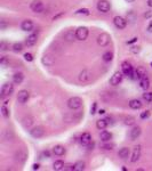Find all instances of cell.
<instances>
[{
  "label": "cell",
  "instance_id": "obj_32",
  "mask_svg": "<svg viewBox=\"0 0 152 171\" xmlns=\"http://www.w3.org/2000/svg\"><path fill=\"white\" fill-rule=\"evenodd\" d=\"M143 98L146 102H152V92H145V94H143Z\"/></svg>",
  "mask_w": 152,
  "mask_h": 171
},
{
  "label": "cell",
  "instance_id": "obj_9",
  "mask_svg": "<svg viewBox=\"0 0 152 171\" xmlns=\"http://www.w3.org/2000/svg\"><path fill=\"white\" fill-rule=\"evenodd\" d=\"M124 73L123 72H116L112 77H111L110 79V84H112V86H117V84H119L121 81H123V75Z\"/></svg>",
  "mask_w": 152,
  "mask_h": 171
},
{
  "label": "cell",
  "instance_id": "obj_43",
  "mask_svg": "<svg viewBox=\"0 0 152 171\" xmlns=\"http://www.w3.org/2000/svg\"><path fill=\"white\" fill-rule=\"evenodd\" d=\"M144 17H145V18H150V17H152V10H148L146 13L144 14Z\"/></svg>",
  "mask_w": 152,
  "mask_h": 171
},
{
  "label": "cell",
  "instance_id": "obj_44",
  "mask_svg": "<svg viewBox=\"0 0 152 171\" xmlns=\"http://www.w3.org/2000/svg\"><path fill=\"white\" fill-rule=\"evenodd\" d=\"M42 155H43L45 158H50V152H49V151H45V152L42 153Z\"/></svg>",
  "mask_w": 152,
  "mask_h": 171
},
{
  "label": "cell",
  "instance_id": "obj_41",
  "mask_svg": "<svg viewBox=\"0 0 152 171\" xmlns=\"http://www.w3.org/2000/svg\"><path fill=\"white\" fill-rule=\"evenodd\" d=\"M0 63H1L2 65L8 64V59H7V57H2V58H1V61H0Z\"/></svg>",
  "mask_w": 152,
  "mask_h": 171
},
{
  "label": "cell",
  "instance_id": "obj_3",
  "mask_svg": "<svg viewBox=\"0 0 152 171\" xmlns=\"http://www.w3.org/2000/svg\"><path fill=\"white\" fill-rule=\"evenodd\" d=\"M110 36L108 34V33H105V32H103V33H101L98 37H97V43L101 46V47H105V46H108L109 43H110Z\"/></svg>",
  "mask_w": 152,
  "mask_h": 171
},
{
  "label": "cell",
  "instance_id": "obj_8",
  "mask_svg": "<svg viewBox=\"0 0 152 171\" xmlns=\"http://www.w3.org/2000/svg\"><path fill=\"white\" fill-rule=\"evenodd\" d=\"M30 135L33 137V138H41L42 136L45 135V130L42 127H34L30 130Z\"/></svg>",
  "mask_w": 152,
  "mask_h": 171
},
{
  "label": "cell",
  "instance_id": "obj_30",
  "mask_svg": "<svg viewBox=\"0 0 152 171\" xmlns=\"http://www.w3.org/2000/svg\"><path fill=\"white\" fill-rule=\"evenodd\" d=\"M1 113H2V115H4L5 118H8V117H9V110L6 107V105H4L1 107Z\"/></svg>",
  "mask_w": 152,
  "mask_h": 171
},
{
  "label": "cell",
  "instance_id": "obj_47",
  "mask_svg": "<svg viewBox=\"0 0 152 171\" xmlns=\"http://www.w3.org/2000/svg\"><path fill=\"white\" fill-rule=\"evenodd\" d=\"M62 15H64V13H61V14H58V15H56V16H54V20H57V18L61 17Z\"/></svg>",
  "mask_w": 152,
  "mask_h": 171
},
{
  "label": "cell",
  "instance_id": "obj_7",
  "mask_svg": "<svg viewBox=\"0 0 152 171\" xmlns=\"http://www.w3.org/2000/svg\"><path fill=\"white\" fill-rule=\"evenodd\" d=\"M29 98H30V94H29L28 90H21V91H18V94H17V101L21 104L27 103L29 101Z\"/></svg>",
  "mask_w": 152,
  "mask_h": 171
},
{
  "label": "cell",
  "instance_id": "obj_49",
  "mask_svg": "<svg viewBox=\"0 0 152 171\" xmlns=\"http://www.w3.org/2000/svg\"><path fill=\"white\" fill-rule=\"evenodd\" d=\"M98 113H99V114H105V111H104V110H99Z\"/></svg>",
  "mask_w": 152,
  "mask_h": 171
},
{
  "label": "cell",
  "instance_id": "obj_16",
  "mask_svg": "<svg viewBox=\"0 0 152 171\" xmlns=\"http://www.w3.org/2000/svg\"><path fill=\"white\" fill-rule=\"evenodd\" d=\"M139 86H141V88L143 90H148L149 87H150V80H149V78L148 77H144V78L139 79Z\"/></svg>",
  "mask_w": 152,
  "mask_h": 171
},
{
  "label": "cell",
  "instance_id": "obj_12",
  "mask_svg": "<svg viewBox=\"0 0 152 171\" xmlns=\"http://www.w3.org/2000/svg\"><path fill=\"white\" fill-rule=\"evenodd\" d=\"M80 143L85 146H88V145L92 143V136H90V133L89 132H85L81 135V137H80Z\"/></svg>",
  "mask_w": 152,
  "mask_h": 171
},
{
  "label": "cell",
  "instance_id": "obj_19",
  "mask_svg": "<svg viewBox=\"0 0 152 171\" xmlns=\"http://www.w3.org/2000/svg\"><path fill=\"white\" fill-rule=\"evenodd\" d=\"M139 155H141V147L139 146H136L133 151V155H132V158L130 161L132 162H136L138 158H139Z\"/></svg>",
  "mask_w": 152,
  "mask_h": 171
},
{
  "label": "cell",
  "instance_id": "obj_4",
  "mask_svg": "<svg viewBox=\"0 0 152 171\" xmlns=\"http://www.w3.org/2000/svg\"><path fill=\"white\" fill-rule=\"evenodd\" d=\"M87 37H88V29L87 27H80L76 30V38L78 40L83 41V40L87 39Z\"/></svg>",
  "mask_w": 152,
  "mask_h": 171
},
{
  "label": "cell",
  "instance_id": "obj_15",
  "mask_svg": "<svg viewBox=\"0 0 152 171\" xmlns=\"http://www.w3.org/2000/svg\"><path fill=\"white\" fill-rule=\"evenodd\" d=\"M129 154H130V151H129V148H128V147H123V148L118 152L119 158H123V160H126V158H129Z\"/></svg>",
  "mask_w": 152,
  "mask_h": 171
},
{
  "label": "cell",
  "instance_id": "obj_23",
  "mask_svg": "<svg viewBox=\"0 0 152 171\" xmlns=\"http://www.w3.org/2000/svg\"><path fill=\"white\" fill-rule=\"evenodd\" d=\"M108 121L105 120V119H101V120H98L96 122V127L97 129H99V130H104L106 127H108Z\"/></svg>",
  "mask_w": 152,
  "mask_h": 171
},
{
  "label": "cell",
  "instance_id": "obj_48",
  "mask_svg": "<svg viewBox=\"0 0 152 171\" xmlns=\"http://www.w3.org/2000/svg\"><path fill=\"white\" fill-rule=\"evenodd\" d=\"M148 6L152 8V0H148Z\"/></svg>",
  "mask_w": 152,
  "mask_h": 171
},
{
  "label": "cell",
  "instance_id": "obj_35",
  "mask_svg": "<svg viewBox=\"0 0 152 171\" xmlns=\"http://www.w3.org/2000/svg\"><path fill=\"white\" fill-rule=\"evenodd\" d=\"M24 59H25L27 62H32V61H33V56L30 53H27L24 55Z\"/></svg>",
  "mask_w": 152,
  "mask_h": 171
},
{
  "label": "cell",
  "instance_id": "obj_5",
  "mask_svg": "<svg viewBox=\"0 0 152 171\" xmlns=\"http://www.w3.org/2000/svg\"><path fill=\"white\" fill-rule=\"evenodd\" d=\"M14 90V87L12 83H5L1 87V98H5L7 96H9Z\"/></svg>",
  "mask_w": 152,
  "mask_h": 171
},
{
  "label": "cell",
  "instance_id": "obj_24",
  "mask_svg": "<svg viewBox=\"0 0 152 171\" xmlns=\"http://www.w3.org/2000/svg\"><path fill=\"white\" fill-rule=\"evenodd\" d=\"M129 107L133 108V110H139L142 107V103L138 99H132L129 102Z\"/></svg>",
  "mask_w": 152,
  "mask_h": 171
},
{
  "label": "cell",
  "instance_id": "obj_37",
  "mask_svg": "<svg viewBox=\"0 0 152 171\" xmlns=\"http://www.w3.org/2000/svg\"><path fill=\"white\" fill-rule=\"evenodd\" d=\"M139 52H141V47H132V48H130V53L138 54Z\"/></svg>",
  "mask_w": 152,
  "mask_h": 171
},
{
  "label": "cell",
  "instance_id": "obj_2",
  "mask_svg": "<svg viewBox=\"0 0 152 171\" xmlns=\"http://www.w3.org/2000/svg\"><path fill=\"white\" fill-rule=\"evenodd\" d=\"M97 9H98V12H101V13H104V14L108 13L111 9L110 2H109L108 0H99V1L97 2Z\"/></svg>",
  "mask_w": 152,
  "mask_h": 171
},
{
  "label": "cell",
  "instance_id": "obj_20",
  "mask_svg": "<svg viewBox=\"0 0 152 171\" xmlns=\"http://www.w3.org/2000/svg\"><path fill=\"white\" fill-rule=\"evenodd\" d=\"M89 79H90V72L87 71V70H83V72L80 73V75H79V80L81 82H86V81H88Z\"/></svg>",
  "mask_w": 152,
  "mask_h": 171
},
{
  "label": "cell",
  "instance_id": "obj_34",
  "mask_svg": "<svg viewBox=\"0 0 152 171\" xmlns=\"http://www.w3.org/2000/svg\"><path fill=\"white\" fill-rule=\"evenodd\" d=\"M141 119H143V120H145V119H148L149 117H150V112L149 111H144V112H142L141 113Z\"/></svg>",
  "mask_w": 152,
  "mask_h": 171
},
{
  "label": "cell",
  "instance_id": "obj_13",
  "mask_svg": "<svg viewBox=\"0 0 152 171\" xmlns=\"http://www.w3.org/2000/svg\"><path fill=\"white\" fill-rule=\"evenodd\" d=\"M21 29H22L23 31H32V29H33V23H32V21H30V20L23 21L22 24H21Z\"/></svg>",
  "mask_w": 152,
  "mask_h": 171
},
{
  "label": "cell",
  "instance_id": "obj_50",
  "mask_svg": "<svg viewBox=\"0 0 152 171\" xmlns=\"http://www.w3.org/2000/svg\"><path fill=\"white\" fill-rule=\"evenodd\" d=\"M125 1H126V2H133L134 0H125Z\"/></svg>",
  "mask_w": 152,
  "mask_h": 171
},
{
  "label": "cell",
  "instance_id": "obj_36",
  "mask_svg": "<svg viewBox=\"0 0 152 171\" xmlns=\"http://www.w3.org/2000/svg\"><path fill=\"white\" fill-rule=\"evenodd\" d=\"M0 50H1V52L7 50V43H6L5 41H1V42H0Z\"/></svg>",
  "mask_w": 152,
  "mask_h": 171
},
{
  "label": "cell",
  "instance_id": "obj_46",
  "mask_svg": "<svg viewBox=\"0 0 152 171\" xmlns=\"http://www.w3.org/2000/svg\"><path fill=\"white\" fill-rule=\"evenodd\" d=\"M148 32H152V21L150 22V24H149V27H148Z\"/></svg>",
  "mask_w": 152,
  "mask_h": 171
},
{
  "label": "cell",
  "instance_id": "obj_45",
  "mask_svg": "<svg viewBox=\"0 0 152 171\" xmlns=\"http://www.w3.org/2000/svg\"><path fill=\"white\" fill-rule=\"evenodd\" d=\"M38 169H39V164L38 163H34L32 165V170H38Z\"/></svg>",
  "mask_w": 152,
  "mask_h": 171
},
{
  "label": "cell",
  "instance_id": "obj_21",
  "mask_svg": "<svg viewBox=\"0 0 152 171\" xmlns=\"http://www.w3.org/2000/svg\"><path fill=\"white\" fill-rule=\"evenodd\" d=\"M101 139L104 142V143H108V142H110L111 139H112V133L109 131H102L101 132Z\"/></svg>",
  "mask_w": 152,
  "mask_h": 171
},
{
  "label": "cell",
  "instance_id": "obj_26",
  "mask_svg": "<svg viewBox=\"0 0 152 171\" xmlns=\"http://www.w3.org/2000/svg\"><path fill=\"white\" fill-rule=\"evenodd\" d=\"M73 165H74V171H83L85 169V162H83V161H78Z\"/></svg>",
  "mask_w": 152,
  "mask_h": 171
},
{
  "label": "cell",
  "instance_id": "obj_28",
  "mask_svg": "<svg viewBox=\"0 0 152 171\" xmlns=\"http://www.w3.org/2000/svg\"><path fill=\"white\" fill-rule=\"evenodd\" d=\"M113 58V54L111 52H106V53L103 54V61L104 62H111Z\"/></svg>",
  "mask_w": 152,
  "mask_h": 171
},
{
  "label": "cell",
  "instance_id": "obj_1",
  "mask_svg": "<svg viewBox=\"0 0 152 171\" xmlns=\"http://www.w3.org/2000/svg\"><path fill=\"white\" fill-rule=\"evenodd\" d=\"M68 106L71 110H78L83 106V99L80 97H72L68 101Z\"/></svg>",
  "mask_w": 152,
  "mask_h": 171
},
{
  "label": "cell",
  "instance_id": "obj_22",
  "mask_svg": "<svg viewBox=\"0 0 152 171\" xmlns=\"http://www.w3.org/2000/svg\"><path fill=\"white\" fill-rule=\"evenodd\" d=\"M37 40H38V37H37V34H31V36H29L27 41H25V43H27V46H33V45H36L37 43Z\"/></svg>",
  "mask_w": 152,
  "mask_h": 171
},
{
  "label": "cell",
  "instance_id": "obj_42",
  "mask_svg": "<svg viewBox=\"0 0 152 171\" xmlns=\"http://www.w3.org/2000/svg\"><path fill=\"white\" fill-rule=\"evenodd\" d=\"M137 40H138V38L135 37V38H133V39L128 40V41H127V45H133V43H134V42H136Z\"/></svg>",
  "mask_w": 152,
  "mask_h": 171
},
{
  "label": "cell",
  "instance_id": "obj_33",
  "mask_svg": "<svg viewBox=\"0 0 152 171\" xmlns=\"http://www.w3.org/2000/svg\"><path fill=\"white\" fill-rule=\"evenodd\" d=\"M79 14H83V15H89V10L87 8H81V9H78L76 12V15H79Z\"/></svg>",
  "mask_w": 152,
  "mask_h": 171
},
{
  "label": "cell",
  "instance_id": "obj_6",
  "mask_svg": "<svg viewBox=\"0 0 152 171\" xmlns=\"http://www.w3.org/2000/svg\"><path fill=\"white\" fill-rule=\"evenodd\" d=\"M30 8L34 13H41L42 10H43V3L40 0H33L31 2V5H30Z\"/></svg>",
  "mask_w": 152,
  "mask_h": 171
},
{
  "label": "cell",
  "instance_id": "obj_39",
  "mask_svg": "<svg viewBox=\"0 0 152 171\" xmlns=\"http://www.w3.org/2000/svg\"><path fill=\"white\" fill-rule=\"evenodd\" d=\"M96 107H97L96 103H93V106H92V108H90V113H92V114H95V113H96Z\"/></svg>",
  "mask_w": 152,
  "mask_h": 171
},
{
  "label": "cell",
  "instance_id": "obj_17",
  "mask_svg": "<svg viewBox=\"0 0 152 171\" xmlns=\"http://www.w3.org/2000/svg\"><path fill=\"white\" fill-rule=\"evenodd\" d=\"M139 135H141V128H139V127H134V128L130 130V133H129L132 140L137 139L138 137H139Z\"/></svg>",
  "mask_w": 152,
  "mask_h": 171
},
{
  "label": "cell",
  "instance_id": "obj_27",
  "mask_svg": "<svg viewBox=\"0 0 152 171\" xmlns=\"http://www.w3.org/2000/svg\"><path fill=\"white\" fill-rule=\"evenodd\" d=\"M13 50L15 53H21L23 50V45L21 42H17V43H14L13 45Z\"/></svg>",
  "mask_w": 152,
  "mask_h": 171
},
{
  "label": "cell",
  "instance_id": "obj_40",
  "mask_svg": "<svg viewBox=\"0 0 152 171\" xmlns=\"http://www.w3.org/2000/svg\"><path fill=\"white\" fill-rule=\"evenodd\" d=\"M114 147V145L113 144H104L103 145V148L104 149H112Z\"/></svg>",
  "mask_w": 152,
  "mask_h": 171
},
{
  "label": "cell",
  "instance_id": "obj_11",
  "mask_svg": "<svg viewBox=\"0 0 152 171\" xmlns=\"http://www.w3.org/2000/svg\"><path fill=\"white\" fill-rule=\"evenodd\" d=\"M121 71H123V73H124L125 75H128V77H132V74L134 72L133 66L130 65L128 62H124L121 64Z\"/></svg>",
  "mask_w": 152,
  "mask_h": 171
},
{
  "label": "cell",
  "instance_id": "obj_29",
  "mask_svg": "<svg viewBox=\"0 0 152 171\" xmlns=\"http://www.w3.org/2000/svg\"><path fill=\"white\" fill-rule=\"evenodd\" d=\"M76 37V32H73L72 30H69L67 33H65V39L68 40V41H71V40H73V38Z\"/></svg>",
  "mask_w": 152,
  "mask_h": 171
},
{
  "label": "cell",
  "instance_id": "obj_38",
  "mask_svg": "<svg viewBox=\"0 0 152 171\" xmlns=\"http://www.w3.org/2000/svg\"><path fill=\"white\" fill-rule=\"evenodd\" d=\"M7 25H8V24H7L6 21H1V22H0V29H1V30H5V29L7 27Z\"/></svg>",
  "mask_w": 152,
  "mask_h": 171
},
{
  "label": "cell",
  "instance_id": "obj_51",
  "mask_svg": "<svg viewBox=\"0 0 152 171\" xmlns=\"http://www.w3.org/2000/svg\"><path fill=\"white\" fill-rule=\"evenodd\" d=\"M151 66H152V62H151Z\"/></svg>",
  "mask_w": 152,
  "mask_h": 171
},
{
  "label": "cell",
  "instance_id": "obj_14",
  "mask_svg": "<svg viewBox=\"0 0 152 171\" xmlns=\"http://www.w3.org/2000/svg\"><path fill=\"white\" fill-rule=\"evenodd\" d=\"M53 153L57 156H62V155L65 154V148L62 145H56L55 147L53 148Z\"/></svg>",
  "mask_w": 152,
  "mask_h": 171
},
{
  "label": "cell",
  "instance_id": "obj_10",
  "mask_svg": "<svg viewBox=\"0 0 152 171\" xmlns=\"http://www.w3.org/2000/svg\"><path fill=\"white\" fill-rule=\"evenodd\" d=\"M113 23H114L116 27H118V29H125L127 27V21L121 16H116L113 18Z\"/></svg>",
  "mask_w": 152,
  "mask_h": 171
},
{
  "label": "cell",
  "instance_id": "obj_25",
  "mask_svg": "<svg viewBox=\"0 0 152 171\" xmlns=\"http://www.w3.org/2000/svg\"><path fill=\"white\" fill-rule=\"evenodd\" d=\"M53 169L57 171L64 169V162H63L62 160H57V161H55L54 164H53Z\"/></svg>",
  "mask_w": 152,
  "mask_h": 171
},
{
  "label": "cell",
  "instance_id": "obj_18",
  "mask_svg": "<svg viewBox=\"0 0 152 171\" xmlns=\"http://www.w3.org/2000/svg\"><path fill=\"white\" fill-rule=\"evenodd\" d=\"M23 80H24V75H23V73H21V72L15 73L14 77H13V82H14L15 84H21V83L23 82Z\"/></svg>",
  "mask_w": 152,
  "mask_h": 171
},
{
  "label": "cell",
  "instance_id": "obj_31",
  "mask_svg": "<svg viewBox=\"0 0 152 171\" xmlns=\"http://www.w3.org/2000/svg\"><path fill=\"white\" fill-rule=\"evenodd\" d=\"M134 123H135V119L132 118V117H128V118H126V120H125V124H127V126H132Z\"/></svg>",
  "mask_w": 152,
  "mask_h": 171
}]
</instances>
